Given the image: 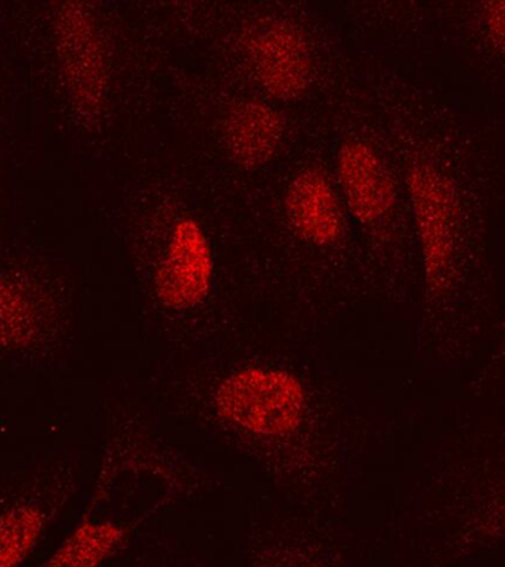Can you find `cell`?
<instances>
[{"mask_svg": "<svg viewBox=\"0 0 505 567\" xmlns=\"http://www.w3.org/2000/svg\"><path fill=\"white\" fill-rule=\"evenodd\" d=\"M123 538L124 530L113 522H84L75 527L44 567H101Z\"/></svg>", "mask_w": 505, "mask_h": 567, "instance_id": "cell-9", "label": "cell"}, {"mask_svg": "<svg viewBox=\"0 0 505 567\" xmlns=\"http://www.w3.org/2000/svg\"><path fill=\"white\" fill-rule=\"evenodd\" d=\"M483 18L492 44L505 55V2L487 3Z\"/></svg>", "mask_w": 505, "mask_h": 567, "instance_id": "cell-12", "label": "cell"}, {"mask_svg": "<svg viewBox=\"0 0 505 567\" xmlns=\"http://www.w3.org/2000/svg\"><path fill=\"white\" fill-rule=\"evenodd\" d=\"M244 53L252 78L275 100H299L312 83V52L290 21L257 22L244 38Z\"/></svg>", "mask_w": 505, "mask_h": 567, "instance_id": "cell-4", "label": "cell"}, {"mask_svg": "<svg viewBox=\"0 0 505 567\" xmlns=\"http://www.w3.org/2000/svg\"><path fill=\"white\" fill-rule=\"evenodd\" d=\"M412 208L425 277L433 291L451 281L458 241L460 202L454 182L430 163H416L408 172Z\"/></svg>", "mask_w": 505, "mask_h": 567, "instance_id": "cell-2", "label": "cell"}, {"mask_svg": "<svg viewBox=\"0 0 505 567\" xmlns=\"http://www.w3.org/2000/svg\"><path fill=\"white\" fill-rule=\"evenodd\" d=\"M38 331L33 301L17 284L0 278V348H25Z\"/></svg>", "mask_w": 505, "mask_h": 567, "instance_id": "cell-11", "label": "cell"}, {"mask_svg": "<svg viewBox=\"0 0 505 567\" xmlns=\"http://www.w3.org/2000/svg\"><path fill=\"white\" fill-rule=\"evenodd\" d=\"M53 34L71 101L83 117H96L109 86V62L95 17L86 4L62 3L53 16Z\"/></svg>", "mask_w": 505, "mask_h": 567, "instance_id": "cell-3", "label": "cell"}, {"mask_svg": "<svg viewBox=\"0 0 505 567\" xmlns=\"http://www.w3.org/2000/svg\"><path fill=\"white\" fill-rule=\"evenodd\" d=\"M44 514L33 504L0 514V567H20L42 535Z\"/></svg>", "mask_w": 505, "mask_h": 567, "instance_id": "cell-10", "label": "cell"}, {"mask_svg": "<svg viewBox=\"0 0 505 567\" xmlns=\"http://www.w3.org/2000/svg\"><path fill=\"white\" fill-rule=\"evenodd\" d=\"M282 136L281 114L264 101H239L226 114V151L241 167L257 168L269 163L277 155Z\"/></svg>", "mask_w": 505, "mask_h": 567, "instance_id": "cell-8", "label": "cell"}, {"mask_svg": "<svg viewBox=\"0 0 505 567\" xmlns=\"http://www.w3.org/2000/svg\"><path fill=\"white\" fill-rule=\"evenodd\" d=\"M287 219L301 239L332 246L343 235V215L334 189L317 168L300 172L286 195Z\"/></svg>", "mask_w": 505, "mask_h": 567, "instance_id": "cell-7", "label": "cell"}, {"mask_svg": "<svg viewBox=\"0 0 505 567\" xmlns=\"http://www.w3.org/2000/svg\"><path fill=\"white\" fill-rule=\"evenodd\" d=\"M212 278V248L202 226L190 217L177 221L155 272V295L167 308H194L210 292Z\"/></svg>", "mask_w": 505, "mask_h": 567, "instance_id": "cell-5", "label": "cell"}, {"mask_svg": "<svg viewBox=\"0 0 505 567\" xmlns=\"http://www.w3.org/2000/svg\"><path fill=\"white\" fill-rule=\"evenodd\" d=\"M339 177L349 210L362 224H375L396 199L392 176L383 159L361 141H348L339 151Z\"/></svg>", "mask_w": 505, "mask_h": 567, "instance_id": "cell-6", "label": "cell"}, {"mask_svg": "<svg viewBox=\"0 0 505 567\" xmlns=\"http://www.w3.org/2000/svg\"><path fill=\"white\" fill-rule=\"evenodd\" d=\"M220 416L259 436L295 432L303 420L306 392L297 377L272 368L248 367L217 388Z\"/></svg>", "mask_w": 505, "mask_h": 567, "instance_id": "cell-1", "label": "cell"}]
</instances>
